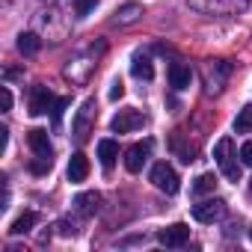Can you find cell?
Segmentation results:
<instances>
[{
	"label": "cell",
	"instance_id": "3",
	"mask_svg": "<svg viewBox=\"0 0 252 252\" xmlns=\"http://www.w3.org/2000/svg\"><path fill=\"white\" fill-rule=\"evenodd\" d=\"M149 178H152V184H155L158 190H163L166 196H175L178 187H181V184H178V172H175L169 163H155Z\"/></svg>",
	"mask_w": 252,
	"mask_h": 252
},
{
	"label": "cell",
	"instance_id": "27",
	"mask_svg": "<svg viewBox=\"0 0 252 252\" xmlns=\"http://www.w3.org/2000/svg\"><path fill=\"white\" fill-rule=\"evenodd\" d=\"M249 240H252V225H249Z\"/></svg>",
	"mask_w": 252,
	"mask_h": 252
},
{
	"label": "cell",
	"instance_id": "22",
	"mask_svg": "<svg viewBox=\"0 0 252 252\" xmlns=\"http://www.w3.org/2000/svg\"><path fill=\"white\" fill-rule=\"evenodd\" d=\"M30 169H33L36 175H45V172L51 169V158H36V160L30 163Z\"/></svg>",
	"mask_w": 252,
	"mask_h": 252
},
{
	"label": "cell",
	"instance_id": "5",
	"mask_svg": "<svg viewBox=\"0 0 252 252\" xmlns=\"http://www.w3.org/2000/svg\"><path fill=\"white\" fill-rule=\"evenodd\" d=\"M222 214H225V202L222 199H205V202L193 205V220L196 222H205V225L222 220Z\"/></svg>",
	"mask_w": 252,
	"mask_h": 252
},
{
	"label": "cell",
	"instance_id": "23",
	"mask_svg": "<svg viewBox=\"0 0 252 252\" xmlns=\"http://www.w3.org/2000/svg\"><path fill=\"white\" fill-rule=\"evenodd\" d=\"M68 104H71L68 98H60V101L54 104V110H51V113H54V125H60V119H63V110H65Z\"/></svg>",
	"mask_w": 252,
	"mask_h": 252
},
{
	"label": "cell",
	"instance_id": "17",
	"mask_svg": "<svg viewBox=\"0 0 252 252\" xmlns=\"http://www.w3.org/2000/svg\"><path fill=\"white\" fill-rule=\"evenodd\" d=\"M36 220H39V217H36V211H24V214L9 225V231H12V234H27V231L36 225Z\"/></svg>",
	"mask_w": 252,
	"mask_h": 252
},
{
	"label": "cell",
	"instance_id": "15",
	"mask_svg": "<svg viewBox=\"0 0 252 252\" xmlns=\"http://www.w3.org/2000/svg\"><path fill=\"white\" fill-rule=\"evenodd\" d=\"M74 208H77L80 217H92L98 211V193H80L74 199Z\"/></svg>",
	"mask_w": 252,
	"mask_h": 252
},
{
	"label": "cell",
	"instance_id": "20",
	"mask_svg": "<svg viewBox=\"0 0 252 252\" xmlns=\"http://www.w3.org/2000/svg\"><path fill=\"white\" fill-rule=\"evenodd\" d=\"M234 131H237V134H249V131H252V104H246V107L237 113V119H234Z\"/></svg>",
	"mask_w": 252,
	"mask_h": 252
},
{
	"label": "cell",
	"instance_id": "28",
	"mask_svg": "<svg viewBox=\"0 0 252 252\" xmlns=\"http://www.w3.org/2000/svg\"><path fill=\"white\" fill-rule=\"evenodd\" d=\"M249 190H252V178H249Z\"/></svg>",
	"mask_w": 252,
	"mask_h": 252
},
{
	"label": "cell",
	"instance_id": "9",
	"mask_svg": "<svg viewBox=\"0 0 252 252\" xmlns=\"http://www.w3.org/2000/svg\"><path fill=\"white\" fill-rule=\"evenodd\" d=\"M158 240H160L163 246H172V249H178V246H184V243L190 240V228H187L184 222H175V225H169V228L158 231Z\"/></svg>",
	"mask_w": 252,
	"mask_h": 252
},
{
	"label": "cell",
	"instance_id": "16",
	"mask_svg": "<svg viewBox=\"0 0 252 252\" xmlns=\"http://www.w3.org/2000/svg\"><path fill=\"white\" fill-rule=\"evenodd\" d=\"M39 48H42V39H39L36 33H21V36H18V51H21L24 57H33Z\"/></svg>",
	"mask_w": 252,
	"mask_h": 252
},
{
	"label": "cell",
	"instance_id": "24",
	"mask_svg": "<svg viewBox=\"0 0 252 252\" xmlns=\"http://www.w3.org/2000/svg\"><path fill=\"white\" fill-rule=\"evenodd\" d=\"M240 163L243 166H252V140L240 146Z\"/></svg>",
	"mask_w": 252,
	"mask_h": 252
},
{
	"label": "cell",
	"instance_id": "14",
	"mask_svg": "<svg viewBox=\"0 0 252 252\" xmlns=\"http://www.w3.org/2000/svg\"><path fill=\"white\" fill-rule=\"evenodd\" d=\"M140 15H143V6H140V3H125V6H119V9H116L113 24H134Z\"/></svg>",
	"mask_w": 252,
	"mask_h": 252
},
{
	"label": "cell",
	"instance_id": "26",
	"mask_svg": "<svg viewBox=\"0 0 252 252\" xmlns=\"http://www.w3.org/2000/svg\"><path fill=\"white\" fill-rule=\"evenodd\" d=\"M125 95V83L122 80H113V86H110V101H119Z\"/></svg>",
	"mask_w": 252,
	"mask_h": 252
},
{
	"label": "cell",
	"instance_id": "13",
	"mask_svg": "<svg viewBox=\"0 0 252 252\" xmlns=\"http://www.w3.org/2000/svg\"><path fill=\"white\" fill-rule=\"evenodd\" d=\"M116 158H119L116 140H101V143H98V160H101V166H104L107 172L116 166Z\"/></svg>",
	"mask_w": 252,
	"mask_h": 252
},
{
	"label": "cell",
	"instance_id": "2",
	"mask_svg": "<svg viewBox=\"0 0 252 252\" xmlns=\"http://www.w3.org/2000/svg\"><path fill=\"white\" fill-rule=\"evenodd\" d=\"M92 125H95V101L89 98V101H83V107L77 110V116L71 122V134H74L77 143H83L92 134Z\"/></svg>",
	"mask_w": 252,
	"mask_h": 252
},
{
	"label": "cell",
	"instance_id": "1",
	"mask_svg": "<svg viewBox=\"0 0 252 252\" xmlns=\"http://www.w3.org/2000/svg\"><path fill=\"white\" fill-rule=\"evenodd\" d=\"M214 160L220 166V172L228 178V181H240V163H237V152H234V143L228 137H222L217 146H214Z\"/></svg>",
	"mask_w": 252,
	"mask_h": 252
},
{
	"label": "cell",
	"instance_id": "25",
	"mask_svg": "<svg viewBox=\"0 0 252 252\" xmlns=\"http://www.w3.org/2000/svg\"><path fill=\"white\" fill-rule=\"evenodd\" d=\"M0 107H3V113L6 110H12V92L3 86V89H0Z\"/></svg>",
	"mask_w": 252,
	"mask_h": 252
},
{
	"label": "cell",
	"instance_id": "21",
	"mask_svg": "<svg viewBox=\"0 0 252 252\" xmlns=\"http://www.w3.org/2000/svg\"><path fill=\"white\" fill-rule=\"evenodd\" d=\"M95 6H98V0H77L74 12H77V18H86L89 12H95Z\"/></svg>",
	"mask_w": 252,
	"mask_h": 252
},
{
	"label": "cell",
	"instance_id": "12",
	"mask_svg": "<svg viewBox=\"0 0 252 252\" xmlns=\"http://www.w3.org/2000/svg\"><path fill=\"white\" fill-rule=\"evenodd\" d=\"M190 80H193L190 65H184V63H172V65H169V83H172L175 89H187Z\"/></svg>",
	"mask_w": 252,
	"mask_h": 252
},
{
	"label": "cell",
	"instance_id": "7",
	"mask_svg": "<svg viewBox=\"0 0 252 252\" xmlns=\"http://www.w3.org/2000/svg\"><path fill=\"white\" fill-rule=\"evenodd\" d=\"M190 6L208 15H220V12H237L243 9V0H190Z\"/></svg>",
	"mask_w": 252,
	"mask_h": 252
},
{
	"label": "cell",
	"instance_id": "18",
	"mask_svg": "<svg viewBox=\"0 0 252 252\" xmlns=\"http://www.w3.org/2000/svg\"><path fill=\"white\" fill-rule=\"evenodd\" d=\"M131 71H134V77H140V80H152V77H155V68H152L149 57H134Z\"/></svg>",
	"mask_w": 252,
	"mask_h": 252
},
{
	"label": "cell",
	"instance_id": "19",
	"mask_svg": "<svg viewBox=\"0 0 252 252\" xmlns=\"http://www.w3.org/2000/svg\"><path fill=\"white\" fill-rule=\"evenodd\" d=\"M214 187H217V178H214L211 172H202V175L193 181V196H205V193H214Z\"/></svg>",
	"mask_w": 252,
	"mask_h": 252
},
{
	"label": "cell",
	"instance_id": "10",
	"mask_svg": "<svg viewBox=\"0 0 252 252\" xmlns=\"http://www.w3.org/2000/svg\"><path fill=\"white\" fill-rule=\"evenodd\" d=\"M27 146L33 149V155H36V158H54L51 137H48V131H42V128H33V131L27 134Z\"/></svg>",
	"mask_w": 252,
	"mask_h": 252
},
{
	"label": "cell",
	"instance_id": "11",
	"mask_svg": "<svg viewBox=\"0 0 252 252\" xmlns=\"http://www.w3.org/2000/svg\"><path fill=\"white\" fill-rule=\"evenodd\" d=\"M86 175H89V160H86V155H83V152L71 155V160H68V181H71V184H80V181H86Z\"/></svg>",
	"mask_w": 252,
	"mask_h": 252
},
{
	"label": "cell",
	"instance_id": "6",
	"mask_svg": "<svg viewBox=\"0 0 252 252\" xmlns=\"http://www.w3.org/2000/svg\"><path fill=\"white\" fill-rule=\"evenodd\" d=\"M54 104H57V98L48 86H33L30 89V116H45V113L54 110Z\"/></svg>",
	"mask_w": 252,
	"mask_h": 252
},
{
	"label": "cell",
	"instance_id": "8",
	"mask_svg": "<svg viewBox=\"0 0 252 252\" xmlns=\"http://www.w3.org/2000/svg\"><path fill=\"white\" fill-rule=\"evenodd\" d=\"M149 152H152V140L131 146L128 152H125V169H128V172H140V169H143V163L149 160Z\"/></svg>",
	"mask_w": 252,
	"mask_h": 252
},
{
	"label": "cell",
	"instance_id": "4",
	"mask_svg": "<svg viewBox=\"0 0 252 252\" xmlns=\"http://www.w3.org/2000/svg\"><path fill=\"white\" fill-rule=\"evenodd\" d=\"M143 122H146V116H143L140 110H119V113L110 119V131H113V134H131V131L143 128Z\"/></svg>",
	"mask_w": 252,
	"mask_h": 252
}]
</instances>
